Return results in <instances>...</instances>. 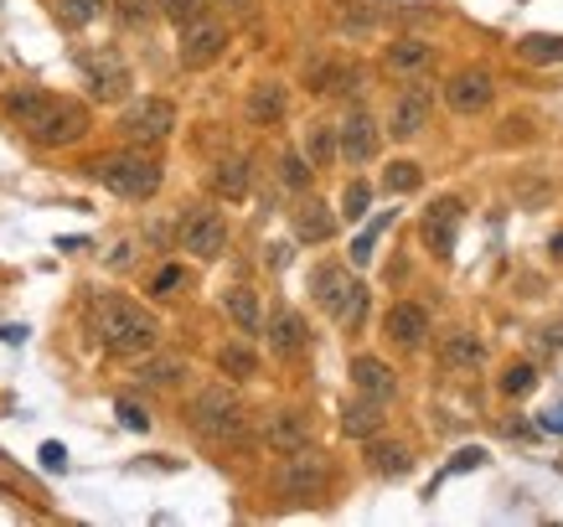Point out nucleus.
I'll use <instances>...</instances> for the list:
<instances>
[{"label":"nucleus","instance_id":"nucleus-1","mask_svg":"<svg viewBox=\"0 0 563 527\" xmlns=\"http://www.w3.org/2000/svg\"><path fill=\"white\" fill-rule=\"evenodd\" d=\"M5 114L36 140V145H73V140L88 135V109L78 99H57V94H42V88H16L5 94Z\"/></svg>","mask_w":563,"mask_h":527},{"label":"nucleus","instance_id":"nucleus-2","mask_svg":"<svg viewBox=\"0 0 563 527\" xmlns=\"http://www.w3.org/2000/svg\"><path fill=\"white\" fill-rule=\"evenodd\" d=\"M93 331L114 358H145L155 337H161V321L145 306L124 300V295H99L93 300Z\"/></svg>","mask_w":563,"mask_h":527},{"label":"nucleus","instance_id":"nucleus-3","mask_svg":"<svg viewBox=\"0 0 563 527\" xmlns=\"http://www.w3.org/2000/svg\"><path fill=\"white\" fill-rule=\"evenodd\" d=\"M310 289H316V306L336 326H346V331L362 326V316H367V285L346 264H321V270L310 274Z\"/></svg>","mask_w":563,"mask_h":527},{"label":"nucleus","instance_id":"nucleus-4","mask_svg":"<svg viewBox=\"0 0 563 527\" xmlns=\"http://www.w3.org/2000/svg\"><path fill=\"white\" fill-rule=\"evenodd\" d=\"M93 176H99L103 187L124 197V202H145L161 191V161L145 151H114V155H99L93 161Z\"/></svg>","mask_w":563,"mask_h":527},{"label":"nucleus","instance_id":"nucleus-5","mask_svg":"<svg viewBox=\"0 0 563 527\" xmlns=\"http://www.w3.org/2000/svg\"><path fill=\"white\" fill-rule=\"evenodd\" d=\"M187 419L212 444H233L249 435V408L239 404V393H228V388H202L187 404Z\"/></svg>","mask_w":563,"mask_h":527},{"label":"nucleus","instance_id":"nucleus-6","mask_svg":"<svg viewBox=\"0 0 563 527\" xmlns=\"http://www.w3.org/2000/svg\"><path fill=\"white\" fill-rule=\"evenodd\" d=\"M325 486H331V460L321 450H290L285 465H279V496H290V502H321Z\"/></svg>","mask_w":563,"mask_h":527},{"label":"nucleus","instance_id":"nucleus-7","mask_svg":"<svg viewBox=\"0 0 563 527\" xmlns=\"http://www.w3.org/2000/svg\"><path fill=\"white\" fill-rule=\"evenodd\" d=\"M172 130H176V103L155 99V94L151 99H135L120 114V135L130 140V145H140V151H145V145H161Z\"/></svg>","mask_w":563,"mask_h":527},{"label":"nucleus","instance_id":"nucleus-8","mask_svg":"<svg viewBox=\"0 0 563 527\" xmlns=\"http://www.w3.org/2000/svg\"><path fill=\"white\" fill-rule=\"evenodd\" d=\"M78 68L88 78V94L99 103H120L130 94V68H124V57L114 47H93L78 57Z\"/></svg>","mask_w":563,"mask_h":527},{"label":"nucleus","instance_id":"nucleus-9","mask_svg":"<svg viewBox=\"0 0 563 527\" xmlns=\"http://www.w3.org/2000/svg\"><path fill=\"white\" fill-rule=\"evenodd\" d=\"M222 47H228V26L212 21L207 11L181 26V63H187V68H212L222 57Z\"/></svg>","mask_w":563,"mask_h":527},{"label":"nucleus","instance_id":"nucleus-10","mask_svg":"<svg viewBox=\"0 0 563 527\" xmlns=\"http://www.w3.org/2000/svg\"><path fill=\"white\" fill-rule=\"evenodd\" d=\"M181 249H187L191 259H222V249H228V218L212 212V207L187 212V222H181Z\"/></svg>","mask_w":563,"mask_h":527},{"label":"nucleus","instance_id":"nucleus-11","mask_svg":"<svg viewBox=\"0 0 563 527\" xmlns=\"http://www.w3.org/2000/svg\"><path fill=\"white\" fill-rule=\"evenodd\" d=\"M492 94H496V84H492V73L486 68H461L450 84H444V103L455 109V114H486L492 109Z\"/></svg>","mask_w":563,"mask_h":527},{"label":"nucleus","instance_id":"nucleus-12","mask_svg":"<svg viewBox=\"0 0 563 527\" xmlns=\"http://www.w3.org/2000/svg\"><path fill=\"white\" fill-rule=\"evenodd\" d=\"M336 155H346L352 166H367L377 155V124L367 109H346V120L336 124Z\"/></svg>","mask_w":563,"mask_h":527},{"label":"nucleus","instance_id":"nucleus-13","mask_svg":"<svg viewBox=\"0 0 563 527\" xmlns=\"http://www.w3.org/2000/svg\"><path fill=\"white\" fill-rule=\"evenodd\" d=\"M429 124V84H419L413 78L398 99H393V114H388V135L393 140H413L419 130Z\"/></svg>","mask_w":563,"mask_h":527},{"label":"nucleus","instance_id":"nucleus-14","mask_svg":"<svg viewBox=\"0 0 563 527\" xmlns=\"http://www.w3.org/2000/svg\"><path fill=\"white\" fill-rule=\"evenodd\" d=\"M461 218H465V207L455 202V197H440V202L424 212V243L434 249L440 259L455 254V233H461Z\"/></svg>","mask_w":563,"mask_h":527},{"label":"nucleus","instance_id":"nucleus-15","mask_svg":"<svg viewBox=\"0 0 563 527\" xmlns=\"http://www.w3.org/2000/svg\"><path fill=\"white\" fill-rule=\"evenodd\" d=\"M264 444L279 450V455H290V450L310 444V419L300 408H274L269 419H264Z\"/></svg>","mask_w":563,"mask_h":527},{"label":"nucleus","instance_id":"nucleus-16","mask_svg":"<svg viewBox=\"0 0 563 527\" xmlns=\"http://www.w3.org/2000/svg\"><path fill=\"white\" fill-rule=\"evenodd\" d=\"M383 331H388L398 347H424V337H429V310L424 306H413V300H398V306L383 316Z\"/></svg>","mask_w":563,"mask_h":527},{"label":"nucleus","instance_id":"nucleus-17","mask_svg":"<svg viewBox=\"0 0 563 527\" xmlns=\"http://www.w3.org/2000/svg\"><path fill=\"white\" fill-rule=\"evenodd\" d=\"M352 388H357L362 398H373V404H388L393 393H398V377H393L388 362L357 358V362H352Z\"/></svg>","mask_w":563,"mask_h":527},{"label":"nucleus","instance_id":"nucleus-18","mask_svg":"<svg viewBox=\"0 0 563 527\" xmlns=\"http://www.w3.org/2000/svg\"><path fill=\"white\" fill-rule=\"evenodd\" d=\"M269 347H274V358H300L310 347V326L300 310H279L269 321Z\"/></svg>","mask_w":563,"mask_h":527},{"label":"nucleus","instance_id":"nucleus-19","mask_svg":"<svg viewBox=\"0 0 563 527\" xmlns=\"http://www.w3.org/2000/svg\"><path fill=\"white\" fill-rule=\"evenodd\" d=\"M440 362L450 373H476L481 362H486V347H481L476 331H450V337L440 341Z\"/></svg>","mask_w":563,"mask_h":527},{"label":"nucleus","instance_id":"nucleus-20","mask_svg":"<svg viewBox=\"0 0 563 527\" xmlns=\"http://www.w3.org/2000/svg\"><path fill=\"white\" fill-rule=\"evenodd\" d=\"M383 63H388V73H398V78H419V73L434 63V47H429V42H419V36H398Z\"/></svg>","mask_w":563,"mask_h":527},{"label":"nucleus","instance_id":"nucleus-21","mask_svg":"<svg viewBox=\"0 0 563 527\" xmlns=\"http://www.w3.org/2000/svg\"><path fill=\"white\" fill-rule=\"evenodd\" d=\"M249 182H254V166H249L243 155H222L218 166H212V191L228 197V202H243V197H249Z\"/></svg>","mask_w":563,"mask_h":527},{"label":"nucleus","instance_id":"nucleus-22","mask_svg":"<svg viewBox=\"0 0 563 527\" xmlns=\"http://www.w3.org/2000/svg\"><path fill=\"white\" fill-rule=\"evenodd\" d=\"M331 233H336V218H331V207H325V202H316V197H310V202L295 207V239H300V243H325Z\"/></svg>","mask_w":563,"mask_h":527},{"label":"nucleus","instance_id":"nucleus-23","mask_svg":"<svg viewBox=\"0 0 563 527\" xmlns=\"http://www.w3.org/2000/svg\"><path fill=\"white\" fill-rule=\"evenodd\" d=\"M367 465L377 476H409L413 471V450L404 440H373L367 444Z\"/></svg>","mask_w":563,"mask_h":527},{"label":"nucleus","instance_id":"nucleus-24","mask_svg":"<svg viewBox=\"0 0 563 527\" xmlns=\"http://www.w3.org/2000/svg\"><path fill=\"white\" fill-rule=\"evenodd\" d=\"M285 84H254V94H249V120L254 124H279L285 120Z\"/></svg>","mask_w":563,"mask_h":527},{"label":"nucleus","instance_id":"nucleus-25","mask_svg":"<svg viewBox=\"0 0 563 527\" xmlns=\"http://www.w3.org/2000/svg\"><path fill=\"white\" fill-rule=\"evenodd\" d=\"M222 310L233 316V326H239V331H258V326H264L258 295L249 285H233V289H228V295H222Z\"/></svg>","mask_w":563,"mask_h":527},{"label":"nucleus","instance_id":"nucleus-26","mask_svg":"<svg viewBox=\"0 0 563 527\" xmlns=\"http://www.w3.org/2000/svg\"><path fill=\"white\" fill-rule=\"evenodd\" d=\"M383 404H373V398H357V404L342 408V429L352 435V440H373L377 429H383V414H377Z\"/></svg>","mask_w":563,"mask_h":527},{"label":"nucleus","instance_id":"nucleus-27","mask_svg":"<svg viewBox=\"0 0 563 527\" xmlns=\"http://www.w3.org/2000/svg\"><path fill=\"white\" fill-rule=\"evenodd\" d=\"M52 11H57V21H63L68 32H84V26H93V21L103 17V0H57Z\"/></svg>","mask_w":563,"mask_h":527},{"label":"nucleus","instance_id":"nucleus-28","mask_svg":"<svg viewBox=\"0 0 563 527\" xmlns=\"http://www.w3.org/2000/svg\"><path fill=\"white\" fill-rule=\"evenodd\" d=\"M218 367H222L228 377H239V383H249V377L258 373V358L249 352V347H239V341H233V347H222V352H218Z\"/></svg>","mask_w":563,"mask_h":527},{"label":"nucleus","instance_id":"nucleus-29","mask_svg":"<svg viewBox=\"0 0 563 527\" xmlns=\"http://www.w3.org/2000/svg\"><path fill=\"white\" fill-rule=\"evenodd\" d=\"M419 182H424V171L413 166V161H393V166L383 171V187H388L393 197H409V191H419Z\"/></svg>","mask_w":563,"mask_h":527},{"label":"nucleus","instance_id":"nucleus-30","mask_svg":"<svg viewBox=\"0 0 563 527\" xmlns=\"http://www.w3.org/2000/svg\"><path fill=\"white\" fill-rule=\"evenodd\" d=\"M181 373H187L181 358H155V362H145L135 377L140 383H151V388H172V383H181Z\"/></svg>","mask_w":563,"mask_h":527},{"label":"nucleus","instance_id":"nucleus-31","mask_svg":"<svg viewBox=\"0 0 563 527\" xmlns=\"http://www.w3.org/2000/svg\"><path fill=\"white\" fill-rule=\"evenodd\" d=\"M517 52H522L528 63H563V36H522Z\"/></svg>","mask_w":563,"mask_h":527},{"label":"nucleus","instance_id":"nucleus-32","mask_svg":"<svg viewBox=\"0 0 563 527\" xmlns=\"http://www.w3.org/2000/svg\"><path fill=\"white\" fill-rule=\"evenodd\" d=\"M532 388H538V367H532V362H512V367L501 373V393H507V398H528Z\"/></svg>","mask_w":563,"mask_h":527},{"label":"nucleus","instance_id":"nucleus-33","mask_svg":"<svg viewBox=\"0 0 563 527\" xmlns=\"http://www.w3.org/2000/svg\"><path fill=\"white\" fill-rule=\"evenodd\" d=\"M306 151H310V161H316V166H325V161L336 155V135H331V124H310Z\"/></svg>","mask_w":563,"mask_h":527},{"label":"nucleus","instance_id":"nucleus-34","mask_svg":"<svg viewBox=\"0 0 563 527\" xmlns=\"http://www.w3.org/2000/svg\"><path fill=\"white\" fill-rule=\"evenodd\" d=\"M279 176H285V187L306 191V187H310V166H306V155L285 151V155H279Z\"/></svg>","mask_w":563,"mask_h":527},{"label":"nucleus","instance_id":"nucleus-35","mask_svg":"<svg viewBox=\"0 0 563 527\" xmlns=\"http://www.w3.org/2000/svg\"><path fill=\"white\" fill-rule=\"evenodd\" d=\"M120 17H124V26H151L161 17V6L155 0H120Z\"/></svg>","mask_w":563,"mask_h":527},{"label":"nucleus","instance_id":"nucleus-36","mask_svg":"<svg viewBox=\"0 0 563 527\" xmlns=\"http://www.w3.org/2000/svg\"><path fill=\"white\" fill-rule=\"evenodd\" d=\"M181 285H187V270H181V264H166V270H161V274L151 279V295H161V300H172V295H176Z\"/></svg>","mask_w":563,"mask_h":527},{"label":"nucleus","instance_id":"nucleus-37","mask_svg":"<svg viewBox=\"0 0 563 527\" xmlns=\"http://www.w3.org/2000/svg\"><path fill=\"white\" fill-rule=\"evenodd\" d=\"M367 202H373V187H367V182H352V187H346V197H342V218L357 222L362 212H367Z\"/></svg>","mask_w":563,"mask_h":527},{"label":"nucleus","instance_id":"nucleus-38","mask_svg":"<svg viewBox=\"0 0 563 527\" xmlns=\"http://www.w3.org/2000/svg\"><path fill=\"white\" fill-rule=\"evenodd\" d=\"M161 6V17H172L176 26H187L191 17H202V0H155Z\"/></svg>","mask_w":563,"mask_h":527},{"label":"nucleus","instance_id":"nucleus-39","mask_svg":"<svg viewBox=\"0 0 563 527\" xmlns=\"http://www.w3.org/2000/svg\"><path fill=\"white\" fill-rule=\"evenodd\" d=\"M383 228H388V218H377L373 228H367V233H362V239L352 243V259H357V264H367V259H373V249H377V233H383Z\"/></svg>","mask_w":563,"mask_h":527},{"label":"nucleus","instance_id":"nucleus-40","mask_svg":"<svg viewBox=\"0 0 563 527\" xmlns=\"http://www.w3.org/2000/svg\"><path fill=\"white\" fill-rule=\"evenodd\" d=\"M532 341H538V352H559V347H563V326H543Z\"/></svg>","mask_w":563,"mask_h":527},{"label":"nucleus","instance_id":"nucleus-41","mask_svg":"<svg viewBox=\"0 0 563 527\" xmlns=\"http://www.w3.org/2000/svg\"><path fill=\"white\" fill-rule=\"evenodd\" d=\"M120 419H124L130 429H151V414H145L140 404H120Z\"/></svg>","mask_w":563,"mask_h":527},{"label":"nucleus","instance_id":"nucleus-42","mask_svg":"<svg viewBox=\"0 0 563 527\" xmlns=\"http://www.w3.org/2000/svg\"><path fill=\"white\" fill-rule=\"evenodd\" d=\"M42 465H47V471H63V465H68V450H63L57 440L42 444Z\"/></svg>","mask_w":563,"mask_h":527},{"label":"nucleus","instance_id":"nucleus-43","mask_svg":"<svg viewBox=\"0 0 563 527\" xmlns=\"http://www.w3.org/2000/svg\"><path fill=\"white\" fill-rule=\"evenodd\" d=\"M481 460H486V450H461V455H455V465H450V471H471V465H481Z\"/></svg>","mask_w":563,"mask_h":527},{"label":"nucleus","instance_id":"nucleus-44","mask_svg":"<svg viewBox=\"0 0 563 527\" xmlns=\"http://www.w3.org/2000/svg\"><path fill=\"white\" fill-rule=\"evenodd\" d=\"M543 429H563V408H548V414H543Z\"/></svg>","mask_w":563,"mask_h":527},{"label":"nucleus","instance_id":"nucleus-45","mask_svg":"<svg viewBox=\"0 0 563 527\" xmlns=\"http://www.w3.org/2000/svg\"><path fill=\"white\" fill-rule=\"evenodd\" d=\"M548 254H553V259L563 264V233H553V243H548Z\"/></svg>","mask_w":563,"mask_h":527},{"label":"nucleus","instance_id":"nucleus-46","mask_svg":"<svg viewBox=\"0 0 563 527\" xmlns=\"http://www.w3.org/2000/svg\"><path fill=\"white\" fill-rule=\"evenodd\" d=\"M222 6H228V11H249V0H222Z\"/></svg>","mask_w":563,"mask_h":527}]
</instances>
